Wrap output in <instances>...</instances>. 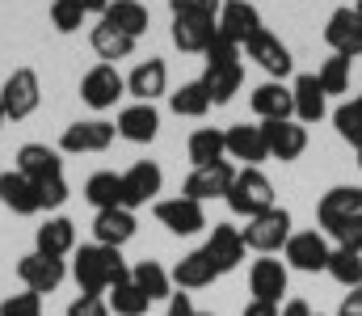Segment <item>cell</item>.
<instances>
[{
    "label": "cell",
    "instance_id": "cell-1",
    "mask_svg": "<svg viewBox=\"0 0 362 316\" xmlns=\"http://www.w3.org/2000/svg\"><path fill=\"white\" fill-rule=\"evenodd\" d=\"M219 8H223V0H169L177 51H185V55H206V47L219 34Z\"/></svg>",
    "mask_w": 362,
    "mask_h": 316
},
{
    "label": "cell",
    "instance_id": "cell-2",
    "mask_svg": "<svg viewBox=\"0 0 362 316\" xmlns=\"http://www.w3.org/2000/svg\"><path fill=\"white\" fill-rule=\"evenodd\" d=\"M72 279H76V287H81V295H105V291H114L118 283H127L131 279V270H127V262H122V253L118 249H110V245H81L76 249V262H72Z\"/></svg>",
    "mask_w": 362,
    "mask_h": 316
},
{
    "label": "cell",
    "instance_id": "cell-3",
    "mask_svg": "<svg viewBox=\"0 0 362 316\" xmlns=\"http://www.w3.org/2000/svg\"><path fill=\"white\" fill-rule=\"evenodd\" d=\"M228 207H232V215H245V219H253V215H262V211L278 207V203H274V182L262 173V169L240 165L236 177H232V190H228Z\"/></svg>",
    "mask_w": 362,
    "mask_h": 316
},
{
    "label": "cell",
    "instance_id": "cell-4",
    "mask_svg": "<svg viewBox=\"0 0 362 316\" xmlns=\"http://www.w3.org/2000/svg\"><path fill=\"white\" fill-rule=\"evenodd\" d=\"M240 236H245V249H253L262 257H274L291 240V211L270 207V211H262V215H253L249 228H240Z\"/></svg>",
    "mask_w": 362,
    "mask_h": 316
},
{
    "label": "cell",
    "instance_id": "cell-5",
    "mask_svg": "<svg viewBox=\"0 0 362 316\" xmlns=\"http://www.w3.org/2000/svg\"><path fill=\"white\" fill-rule=\"evenodd\" d=\"M38 102H42V81H38V72H34V68H13V72L4 76V85H0L4 118L21 122V118H30V114L38 110Z\"/></svg>",
    "mask_w": 362,
    "mask_h": 316
},
{
    "label": "cell",
    "instance_id": "cell-6",
    "mask_svg": "<svg viewBox=\"0 0 362 316\" xmlns=\"http://www.w3.org/2000/svg\"><path fill=\"white\" fill-rule=\"evenodd\" d=\"M114 122H105V118H81V122H72V127H64V135H59V152L64 156H89V152H105L110 144H114Z\"/></svg>",
    "mask_w": 362,
    "mask_h": 316
},
{
    "label": "cell",
    "instance_id": "cell-7",
    "mask_svg": "<svg viewBox=\"0 0 362 316\" xmlns=\"http://www.w3.org/2000/svg\"><path fill=\"white\" fill-rule=\"evenodd\" d=\"M245 51H249V59L270 76V81H286L291 72H295V55H291V47L270 34V30H257L249 42H245Z\"/></svg>",
    "mask_w": 362,
    "mask_h": 316
},
{
    "label": "cell",
    "instance_id": "cell-8",
    "mask_svg": "<svg viewBox=\"0 0 362 316\" xmlns=\"http://www.w3.org/2000/svg\"><path fill=\"white\" fill-rule=\"evenodd\" d=\"M329 240L325 232H291L282 257H286V270H299V274H320L329 270Z\"/></svg>",
    "mask_w": 362,
    "mask_h": 316
},
{
    "label": "cell",
    "instance_id": "cell-9",
    "mask_svg": "<svg viewBox=\"0 0 362 316\" xmlns=\"http://www.w3.org/2000/svg\"><path fill=\"white\" fill-rule=\"evenodd\" d=\"M325 42L333 47V55H346V59H358L362 55V13L354 4H341V8L329 13Z\"/></svg>",
    "mask_w": 362,
    "mask_h": 316
},
{
    "label": "cell",
    "instance_id": "cell-10",
    "mask_svg": "<svg viewBox=\"0 0 362 316\" xmlns=\"http://www.w3.org/2000/svg\"><path fill=\"white\" fill-rule=\"evenodd\" d=\"M127 93V76H118V68L114 64H97L89 68L85 76H81V102L89 105V110H114V102Z\"/></svg>",
    "mask_w": 362,
    "mask_h": 316
},
{
    "label": "cell",
    "instance_id": "cell-11",
    "mask_svg": "<svg viewBox=\"0 0 362 316\" xmlns=\"http://www.w3.org/2000/svg\"><path fill=\"white\" fill-rule=\"evenodd\" d=\"M160 186H165V173H160V165H156V160H135V165L122 173V207L135 211V207H148V203H156Z\"/></svg>",
    "mask_w": 362,
    "mask_h": 316
},
{
    "label": "cell",
    "instance_id": "cell-12",
    "mask_svg": "<svg viewBox=\"0 0 362 316\" xmlns=\"http://www.w3.org/2000/svg\"><path fill=\"white\" fill-rule=\"evenodd\" d=\"M17 279H21V287H25V291H34V295H47V291H55V287L68 279V266H64V257L25 253V257L17 262Z\"/></svg>",
    "mask_w": 362,
    "mask_h": 316
},
{
    "label": "cell",
    "instance_id": "cell-13",
    "mask_svg": "<svg viewBox=\"0 0 362 316\" xmlns=\"http://www.w3.org/2000/svg\"><path fill=\"white\" fill-rule=\"evenodd\" d=\"M232 177H236V165L232 160H219V165H202L185 177L181 194L194 199V203H206V199H228L232 190Z\"/></svg>",
    "mask_w": 362,
    "mask_h": 316
},
{
    "label": "cell",
    "instance_id": "cell-14",
    "mask_svg": "<svg viewBox=\"0 0 362 316\" xmlns=\"http://www.w3.org/2000/svg\"><path fill=\"white\" fill-rule=\"evenodd\" d=\"M152 215H156V223L160 228H169L173 236H194V232H202L206 228V211H202V203H194V199H160L156 207H152Z\"/></svg>",
    "mask_w": 362,
    "mask_h": 316
},
{
    "label": "cell",
    "instance_id": "cell-15",
    "mask_svg": "<svg viewBox=\"0 0 362 316\" xmlns=\"http://www.w3.org/2000/svg\"><path fill=\"white\" fill-rule=\"evenodd\" d=\"M114 131L127 139V144H152L160 135V110L148 102H131L118 110L114 118Z\"/></svg>",
    "mask_w": 362,
    "mask_h": 316
},
{
    "label": "cell",
    "instance_id": "cell-16",
    "mask_svg": "<svg viewBox=\"0 0 362 316\" xmlns=\"http://www.w3.org/2000/svg\"><path fill=\"white\" fill-rule=\"evenodd\" d=\"M257 30H266V25H262V13H257L253 0H223V8H219V34L228 42L245 47Z\"/></svg>",
    "mask_w": 362,
    "mask_h": 316
},
{
    "label": "cell",
    "instance_id": "cell-17",
    "mask_svg": "<svg viewBox=\"0 0 362 316\" xmlns=\"http://www.w3.org/2000/svg\"><path fill=\"white\" fill-rule=\"evenodd\" d=\"M262 135H266L270 156L282 160V165H291V160H299L308 152V127L295 122V118H286V122H262Z\"/></svg>",
    "mask_w": 362,
    "mask_h": 316
},
{
    "label": "cell",
    "instance_id": "cell-18",
    "mask_svg": "<svg viewBox=\"0 0 362 316\" xmlns=\"http://www.w3.org/2000/svg\"><path fill=\"white\" fill-rule=\"evenodd\" d=\"M286 283H291V270H286V262H278V257H257V262L249 266V291H253V300L282 304Z\"/></svg>",
    "mask_w": 362,
    "mask_h": 316
},
{
    "label": "cell",
    "instance_id": "cell-19",
    "mask_svg": "<svg viewBox=\"0 0 362 316\" xmlns=\"http://www.w3.org/2000/svg\"><path fill=\"white\" fill-rule=\"evenodd\" d=\"M13 169H17L21 177H30L34 186L47 182V177H64V152H59V148H47V144H21Z\"/></svg>",
    "mask_w": 362,
    "mask_h": 316
},
{
    "label": "cell",
    "instance_id": "cell-20",
    "mask_svg": "<svg viewBox=\"0 0 362 316\" xmlns=\"http://www.w3.org/2000/svg\"><path fill=\"white\" fill-rule=\"evenodd\" d=\"M202 249H206V257L215 262V270H219V274H232V270L245 262V253H249V249H245L240 228H232V223H215Z\"/></svg>",
    "mask_w": 362,
    "mask_h": 316
},
{
    "label": "cell",
    "instance_id": "cell-21",
    "mask_svg": "<svg viewBox=\"0 0 362 316\" xmlns=\"http://www.w3.org/2000/svg\"><path fill=\"white\" fill-rule=\"evenodd\" d=\"M127 93L135 102H148V105L156 102V98H165L169 93V64L156 59V55H148L144 64H135L131 76H127Z\"/></svg>",
    "mask_w": 362,
    "mask_h": 316
},
{
    "label": "cell",
    "instance_id": "cell-22",
    "mask_svg": "<svg viewBox=\"0 0 362 316\" xmlns=\"http://www.w3.org/2000/svg\"><path fill=\"white\" fill-rule=\"evenodd\" d=\"M362 211V186H333L329 194H320V207H316V219H320V228L333 236L350 215H358Z\"/></svg>",
    "mask_w": 362,
    "mask_h": 316
},
{
    "label": "cell",
    "instance_id": "cell-23",
    "mask_svg": "<svg viewBox=\"0 0 362 316\" xmlns=\"http://www.w3.org/2000/svg\"><path fill=\"white\" fill-rule=\"evenodd\" d=\"M223 144H228V156H232V160H245V165H253V169H262V160H270V148H266L262 127L232 122V127L223 131Z\"/></svg>",
    "mask_w": 362,
    "mask_h": 316
},
{
    "label": "cell",
    "instance_id": "cell-24",
    "mask_svg": "<svg viewBox=\"0 0 362 316\" xmlns=\"http://www.w3.org/2000/svg\"><path fill=\"white\" fill-rule=\"evenodd\" d=\"M291 98H295V122H303V127H312L329 114V98H325L316 72H299L291 81Z\"/></svg>",
    "mask_w": 362,
    "mask_h": 316
},
{
    "label": "cell",
    "instance_id": "cell-25",
    "mask_svg": "<svg viewBox=\"0 0 362 316\" xmlns=\"http://www.w3.org/2000/svg\"><path fill=\"white\" fill-rule=\"evenodd\" d=\"M253 114L262 118V122H286V118H295V98H291V85H282V81H266V85H257L253 89Z\"/></svg>",
    "mask_w": 362,
    "mask_h": 316
},
{
    "label": "cell",
    "instance_id": "cell-26",
    "mask_svg": "<svg viewBox=\"0 0 362 316\" xmlns=\"http://www.w3.org/2000/svg\"><path fill=\"white\" fill-rule=\"evenodd\" d=\"M169 279H173L177 291H202V287H211V283L219 279V270H215V262L206 257V249H194V253H185L177 266L169 270Z\"/></svg>",
    "mask_w": 362,
    "mask_h": 316
},
{
    "label": "cell",
    "instance_id": "cell-27",
    "mask_svg": "<svg viewBox=\"0 0 362 316\" xmlns=\"http://www.w3.org/2000/svg\"><path fill=\"white\" fill-rule=\"evenodd\" d=\"M135 211L127 207H110V211H97L93 215V236H97V245H110V249H122L131 236H135Z\"/></svg>",
    "mask_w": 362,
    "mask_h": 316
},
{
    "label": "cell",
    "instance_id": "cell-28",
    "mask_svg": "<svg viewBox=\"0 0 362 316\" xmlns=\"http://www.w3.org/2000/svg\"><path fill=\"white\" fill-rule=\"evenodd\" d=\"M76 249V223L68 215H55L47 219L38 232H34V253H47V257H68Z\"/></svg>",
    "mask_w": 362,
    "mask_h": 316
},
{
    "label": "cell",
    "instance_id": "cell-29",
    "mask_svg": "<svg viewBox=\"0 0 362 316\" xmlns=\"http://www.w3.org/2000/svg\"><path fill=\"white\" fill-rule=\"evenodd\" d=\"M0 203L13 211V215H38V186L30 177H21L17 169H4L0 173Z\"/></svg>",
    "mask_w": 362,
    "mask_h": 316
},
{
    "label": "cell",
    "instance_id": "cell-30",
    "mask_svg": "<svg viewBox=\"0 0 362 316\" xmlns=\"http://www.w3.org/2000/svg\"><path fill=\"white\" fill-rule=\"evenodd\" d=\"M198 81L206 85L211 102L228 105L236 93H240V85H245V64H240V59H236V64H206V72H202Z\"/></svg>",
    "mask_w": 362,
    "mask_h": 316
},
{
    "label": "cell",
    "instance_id": "cell-31",
    "mask_svg": "<svg viewBox=\"0 0 362 316\" xmlns=\"http://www.w3.org/2000/svg\"><path fill=\"white\" fill-rule=\"evenodd\" d=\"M101 21H110L114 30H122V34H131L135 42L148 34V25H152V17H148V8L139 4V0H110V8L101 13Z\"/></svg>",
    "mask_w": 362,
    "mask_h": 316
},
{
    "label": "cell",
    "instance_id": "cell-32",
    "mask_svg": "<svg viewBox=\"0 0 362 316\" xmlns=\"http://www.w3.org/2000/svg\"><path fill=\"white\" fill-rule=\"evenodd\" d=\"M89 42H93V51H97L101 64H118V59H127V55L135 51V38L122 34V30H114L110 21H97V25H93Z\"/></svg>",
    "mask_w": 362,
    "mask_h": 316
},
{
    "label": "cell",
    "instance_id": "cell-33",
    "mask_svg": "<svg viewBox=\"0 0 362 316\" xmlns=\"http://www.w3.org/2000/svg\"><path fill=\"white\" fill-rule=\"evenodd\" d=\"M185 152H189V165H194V169L228 160V144H223V131H219V127H198V131L189 135Z\"/></svg>",
    "mask_w": 362,
    "mask_h": 316
},
{
    "label": "cell",
    "instance_id": "cell-34",
    "mask_svg": "<svg viewBox=\"0 0 362 316\" xmlns=\"http://www.w3.org/2000/svg\"><path fill=\"white\" fill-rule=\"evenodd\" d=\"M131 283L156 304V300H169L173 295V279H169V270L160 266V262H135V270H131Z\"/></svg>",
    "mask_w": 362,
    "mask_h": 316
},
{
    "label": "cell",
    "instance_id": "cell-35",
    "mask_svg": "<svg viewBox=\"0 0 362 316\" xmlns=\"http://www.w3.org/2000/svg\"><path fill=\"white\" fill-rule=\"evenodd\" d=\"M211 93H206V85L202 81H185L181 89L169 93V110L177 114V118H202L206 110H211Z\"/></svg>",
    "mask_w": 362,
    "mask_h": 316
},
{
    "label": "cell",
    "instance_id": "cell-36",
    "mask_svg": "<svg viewBox=\"0 0 362 316\" xmlns=\"http://www.w3.org/2000/svg\"><path fill=\"white\" fill-rule=\"evenodd\" d=\"M85 199H89L97 211L122 207V173H110V169L93 173L89 182H85Z\"/></svg>",
    "mask_w": 362,
    "mask_h": 316
},
{
    "label": "cell",
    "instance_id": "cell-37",
    "mask_svg": "<svg viewBox=\"0 0 362 316\" xmlns=\"http://www.w3.org/2000/svg\"><path fill=\"white\" fill-rule=\"evenodd\" d=\"M333 283H341L346 291L362 287V253H350V249H333L329 253V270H325Z\"/></svg>",
    "mask_w": 362,
    "mask_h": 316
},
{
    "label": "cell",
    "instance_id": "cell-38",
    "mask_svg": "<svg viewBox=\"0 0 362 316\" xmlns=\"http://www.w3.org/2000/svg\"><path fill=\"white\" fill-rule=\"evenodd\" d=\"M105 304H110V312H114V316H144L148 308H152V300H148L131 279H127V283H118V287L105 295Z\"/></svg>",
    "mask_w": 362,
    "mask_h": 316
},
{
    "label": "cell",
    "instance_id": "cell-39",
    "mask_svg": "<svg viewBox=\"0 0 362 316\" xmlns=\"http://www.w3.org/2000/svg\"><path fill=\"white\" fill-rule=\"evenodd\" d=\"M333 127H337V135H341L346 144L362 148V93L333 110Z\"/></svg>",
    "mask_w": 362,
    "mask_h": 316
},
{
    "label": "cell",
    "instance_id": "cell-40",
    "mask_svg": "<svg viewBox=\"0 0 362 316\" xmlns=\"http://www.w3.org/2000/svg\"><path fill=\"white\" fill-rule=\"evenodd\" d=\"M350 68H354V59H346V55H329V59H325V68L316 72L325 98H337V93L350 89Z\"/></svg>",
    "mask_w": 362,
    "mask_h": 316
},
{
    "label": "cell",
    "instance_id": "cell-41",
    "mask_svg": "<svg viewBox=\"0 0 362 316\" xmlns=\"http://www.w3.org/2000/svg\"><path fill=\"white\" fill-rule=\"evenodd\" d=\"M85 8L76 4V0H51V25L59 30V34H76L81 25H85Z\"/></svg>",
    "mask_w": 362,
    "mask_h": 316
},
{
    "label": "cell",
    "instance_id": "cell-42",
    "mask_svg": "<svg viewBox=\"0 0 362 316\" xmlns=\"http://www.w3.org/2000/svg\"><path fill=\"white\" fill-rule=\"evenodd\" d=\"M68 182L64 177H47V182H38V207L42 211H59L64 203H68Z\"/></svg>",
    "mask_w": 362,
    "mask_h": 316
},
{
    "label": "cell",
    "instance_id": "cell-43",
    "mask_svg": "<svg viewBox=\"0 0 362 316\" xmlns=\"http://www.w3.org/2000/svg\"><path fill=\"white\" fill-rule=\"evenodd\" d=\"M0 316H42V295H34V291L8 295V300H0Z\"/></svg>",
    "mask_w": 362,
    "mask_h": 316
},
{
    "label": "cell",
    "instance_id": "cell-44",
    "mask_svg": "<svg viewBox=\"0 0 362 316\" xmlns=\"http://www.w3.org/2000/svg\"><path fill=\"white\" fill-rule=\"evenodd\" d=\"M333 240H337V249H350V253H362V211L358 215H350L337 232H333Z\"/></svg>",
    "mask_w": 362,
    "mask_h": 316
},
{
    "label": "cell",
    "instance_id": "cell-45",
    "mask_svg": "<svg viewBox=\"0 0 362 316\" xmlns=\"http://www.w3.org/2000/svg\"><path fill=\"white\" fill-rule=\"evenodd\" d=\"M68 316H110V304L105 295H76L68 304Z\"/></svg>",
    "mask_w": 362,
    "mask_h": 316
},
{
    "label": "cell",
    "instance_id": "cell-46",
    "mask_svg": "<svg viewBox=\"0 0 362 316\" xmlns=\"http://www.w3.org/2000/svg\"><path fill=\"white\" fill-rule=\"evenodd\" d=\"M236 59H240V47L228 42L223 34H215V42L206 47V64H236Z\"/></svg>",
    "mask_w": 362,
    "mask_h": 316
},
{
    "label": "cell",
    "instance_id": "cell-47",
    "mask_svg": "<svg viewBox=\"0 0 362 316\" xmlns=\"http://www.w3.org/2000/svg\"><path fill=\"white\" fill-rule=\"evenodd\" d=\"M198 308H194V300L185 295V291H177V295H169V316H194Z\"/></svg>",
    "mask_w": 362,
    "mask_h": 316
},
{
    "label": "cell",
    "instance_id": "cell-48",
    "mask_svg": "<svg viewBox=\"0 0 362 316\" xmlns=\"http://www.w3.org/2000/svg\"><path fill=\"white\" fill-rule=\"evenodd\" d=\"M245 316H282V304H266V300H249Z\"/></svg>",
    "mask_w": 362,
    "mask_h": 316
},
{
    "label": "cell",
    "instance_id": "cell-49",
    "mask_svg": "<svg viewBox=\"0 0 362 316\" xmlns=\"http://www.w3.org/2000/svg\"><path fill=\"white\" fill-rule=\"evenodd\" d=\"M337 316H362V287H354V291H350V295L341 300Z\"/></svg>",
    "mask_w": 362,
    "mask_h": 316
},
{
    "label": "cell",
    "instance_id": "cell-50",
    "mask_svg": "<svg viewBox=\"0 0 362 316\" xmlns=\"http://www.w3.org/2000/svg\"><path fill=\"white\" fill-rule=\"evenodd\" d=\"M282 316H316V312L308 308V300H286L282 304Z\"/></svg>",
    "mask_w": 362,
    "mask_h": 316
},
{
    "label": "cell",
    "instance_id": "cell-51",
    "mask_svg": "<svg viewBox=\"0 0 362 316\" xmlns=\"http://www.w3.org/2000/svg\"><path fill=\"white\" fill-rule=\"evenodd\" d=\"M76 4H81L85 13H97V17H101V13L110 8V0H76Z\"/></svg>",
    "mask_w": 362,
    "mask_h": 316
},
{
    "label": "cell",
    "instance_id": "cell-52",
    "mask_svg": "<svg viewBox=\"0 0 362 316\" xmlns=\"http://www.w3.org/2000/svg\"><path fill=\"white\" fill-rule=\"evenodd\" d=\"M0 127H4V105H0Z\"/></svg>",
    "mask_w": 362,
    "mask_h": 316
},
{
    "label": "cell",
    "instance_id": "cell-53",
    "mask_svg": "<svg viewBox=\"0 0 362 316\" xmlns=\"http://www.w3.org/2000/svg\"><path fill=\"white\" fill-rule=\"evenodd\" d=\"M194 316H215V312H194Z\"/></svg>",
    "mask_w": 362,
    "mask_h": 316
},
{
    "label": "cell",
    "instance_id": "cell-54",
    "mask_svg": "<svg viewBox=\"0 0 362 316\" xmlns=\"http://www.w3.org/2000/svg\"><path fill=\"white\" fill-rule=\"evenodd\" d=\"M358 169H362V148H358Z\"/></svg>",
    "mask_w": 362,
    "mask_h": 316
},
{
    "label": "cell",
    "instance_id": "cell-55",
    "mask_svg": "<svg viewBox=\"0 0 362 316\" xmlns=\"http://www.w3.org/2000/svg\"><path fill=\"white\" fill-rule=\"evenodd\" d=\"M354 8H358V13H362V0H358V4H354Z\"/></svg>",
    "mask_w": 362,
    "mask_h": 316
}]
</instances>
